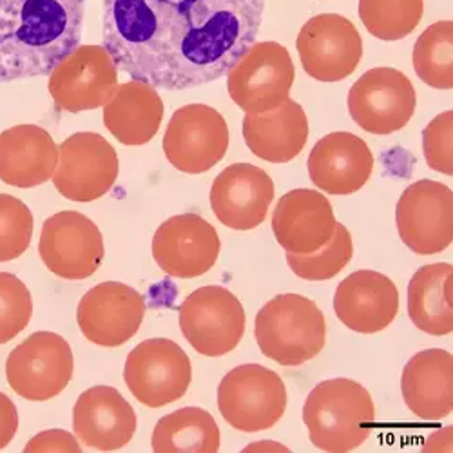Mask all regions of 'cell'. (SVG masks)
<instances>
[{
    "label": "cell",
    "instance_id": "26",
    "mask_svg": "<svg viewBox=\"0 0 453 453\" xmlns=\"http://www.w3.org/2000/svg\"><path fill=\"white\" fill-rule=\"evenodd\" d=\"M243 138L257 158L287 164L303 150L309 140L307 112L290 98L265 112H247Z\"/></svg>",
    "mask_w": 453,
    "mask_h": 453
},
{
    "label": "cell",
    "instance_id": "10",
    "mask_svg": "<svg viewBox=\"0 0 453 453\" xmlns=\"http://www.w3.org/2000/svg\"><path fill=\"white\" fill-rule=\"evenodd\" d=\"M119 171L117 150L102 134L74 133L60 143L58 164L51 180L64 198L88 203L111 191Z\"/></svg>",
    "mask_w": 453,
    "mask_h": 453
},
{
    "label": "cell",
    "instance_id": "39",
    "mask_svg": "<svg viewBox=\"0 0 453 453\" xmlns=\"http://www.w3.org/2000/svg\"><path fill=\"white\" fill-rule=\"evenodd\" d=\"M254 448H259V449H256V451H288L285 446L276 444V442H256V444L247 446L243 451H252Z\"/></svg>",
    "mask_w": 453,
    "mask_h": 453
},
{
    "label": "cell",
    "instance_id": "31",
    "mask_svg": "<svg viewBox=\"0 0 453 453\" xmlns=\"http://www.w3.org/2000/svg\"><path fill=\"white\" fill-rule=\"evenodd\" d=\"M423 10V0H359L365 27L381 41L404 39L421 22Z\"/></svg>",
    "mask_w": 453,
    "mask_h": 453
},
{
    "label": "cell",
    "instance_id": "37",
    "mask_svg": "<svg viewBox=\"0 0 453 453\" xmlns=\"http://www.w3.org/2000/svg\"><path fill=\"white\" fill-rule=\"evenodd\" d=\"M19 430V411L15 403L0 392V449H4Z\"/></svg>",
    "mask_w": 453,
    "mask_h": 453
},
{
    "label": "cell",
    "instance_id": "11",
    "mask_svg": "<svg viewBox=\"0 0 453 453\" xmlns=\"http://www.w3.org/2000/svg\"><path fill=\"white\" fill-rule=\"evenodd\" d=\"M352 120L370 134H392L406 127L415 112L418 95L411 81L394 67L363 73L349 91Z\"/></svg>",
    "mask_w": 453,
    "mask_h": 453
},
{
    "label": "cell",
    "instance_id": "23",
    "mask_svg": "<svg viewBox=\"0 0 453 453\" xmlns=\"http://www.w3.org/2000/svg\"><path fill=\"white\" fill-rule=\"evenodd\" d=\"M330 202L312 188H294L283 195L273 214V231L280 247L290 254L319 250L335 231Z\"/></svg>",
    "mask_w": 453,
    "mask_h": 453
},
{
    "label": "cell",
    "instance_id": "12",
    "mask_svg": "<svg viewBox=\"0 0 453 453\" xmlns=\"http://www.w3.org/2000/svg\"><path fill=\"white\" fill-rule=\"evenodd\" d=\"M39 254L55 276L82 281L102 267L104 236L91 218L77 211H62L44 221Z\"/></svg>",
    "mask_w": 453,
    "mask_h": 453
},
{
    "label": "cell",
    "instance_id": "18",
    "mask_svg": "<svg viewBox=\"0 0 453 453\" xmlns=\"http://www.w3.org/2000/svg\"><path fill=\"white\" fill-rule=\"evenodd\" d=\"M221 240L214 226L198 214L165 219L153 238L157 265L171 278L193 280L209 273L218 261Z\"/></svg>",
    "mask_w": 453,
    "mask_h": 453
},
{
    "label": "cell",
    "instance_id": "35",
    "mask_svg": "<svg viewBox=\"0 0 453 453\" xmlns=\"http://www.w3.org/2000/svg\"><path fill=\"white\" fill-rule=\"evenodd\" d=\"M451 122L453 112L446 111L437 119H434L423 131V150L428 167L446 176L453 174Z\"/></svg>",
    "mask_w": 453,
    "mask_h": 453
},
{
    "label": "cell",
    "instance_id": "34",
    "mask_svg": "<svg viewBox=\"0 0 453 453\" xmlns=\"http://www.w3.org/2000/svg\"><path fill=\"white\" fill-rule=\"evenodd\" d=\"M33 316V297L26 283L10 273H0V345L26 330Z\"/></svg>",
    "mask_w": 453,
    "mask_h": 453
},
{
    "label": "cell",
    "instance_id": "21",
    "mask_svg": "<svg viewBox=\"0 0 453 453\" xmlns=\"http://www.w3.org/2000/svg\"><path fill=\"white\" fill-rule=\"evenodd\" d=\"M73 432L91 449L117 451L136 434V411L117 388L98 385L74 403Z\"/></svg>",
    "mask_w": 453,
    "mask_h": 453
},
{
    "label": "cell",
    "instance_id": "2",
    "mask_svg": "<svg viewBox=\"0 0 453 453\" xmlns=\"http://www.w3.org/2000/svg\"><path fill=\"white\" fill-rule=\"evenodd\" d=\"M88 0H0V82L50 74L81 46Z\"/></svg>",
    "mask_w": 453,
    "mask_h": 453
},
{
    "label": "cell",
    "instance_id": "4",
    "mask_svg": "<svg viewBox=\"0 0 453 453\" xmlns=\"http://www.w3.org/2000/svg\"><path fill=\"white\" fill-rule=\"evenodd\" d=\"M254 335L261 354L281 366H301L321 354L326 343V319L312 299L280 294L256 316Z\"/></svg>",
    "mask_w": 453,
    "mask_h": 453
},
{
    "label": "cell",
    "instance_id": "8",
    "mask_svg": "<svg viewBox=\"0 0 453 453\" xmlns=\"http://www.w3.org/2000/svg\"><path fill=\"white\" fill-rule=\"evenodd\" d=\"M73 373V350L55 332L31 334L6 361L8 385L17 395L33 403L60 395L71 383Z\"/></svg>",
    "mask_w": 453,
    "mask_h": 453
},
{
    "label": "cell",
    "instance_id": "15",
    "mask_svg": "<svg viewBox=\"0 0 453 453\" xmlns=\"http://www.w3.org/2000/svg\"><path fill=\"white\" fill-rule=\"evenodd\" d=\"M48 89L62 111H93L115 96L119 67L104 46H79L50 73Z\"/></svg>",
    "mask_w": 453,
    "mask_h": 453
},
{
    "label": "cell",
    "instance_id": "1",
    "mask_svg": "<svg viewBox=\"0 0 453 453\" xmlns=\"http://www.w3.org/2000/svg\"><path fill=\"white\" fill-rule=\"evenodd\" d=\"M263 12L265 0H102L104 48L133 81L193 89L226 77Z\"/></svg>",
    "mask_w": 453,
    "mask_h": 453
},
{
    "label": "cell",
    "instance_id": "19",
    "mask_svg": "<svg viewBox=\"0 0 453 453\" xmlns=\"http://www.w3.org/2000/svg\"><path fill=\"white\" fill-rule=\"evenodd\" d=\"M274 200V181L261 167L233 164L212 181L211 207L233 231H252L265 221Z\"/></svg>",
    "mask_w": 453,
    "mask_h": 453
},
{
    "label": "cell",
    "instance_id": "33",
    "mask_svg": "<svg viewBox=\"0 0 453 453\" xmlns=\"http://www.w3.org/2000/svg\"><path fill=\"white\" fill-rule=\"evenodd\" d=\"M33 226V214L22 200L0 195V263L13 261L29 249Z\"/></svg>",
    "mask_w": 453,
    "mask_h": 453
},
{
    "label": "cell",
    "instance_id": "28",
    "mask_svg": "<svg viewBox=\"0 0 453 453\" xmlns=\"http://www.w3.org/2000/svg\"><path fill=\"white\" fill-rule=\"evenodd\" d=\"M451 263H432L421 267L408 283V318L428 335L453 332Z\"/></svg>",
    "mask_w": 453,
    "mask_h": 453
},
{
    "label": "cell",
    "instance_id": "25",
    "mask_svg": "<svg viewBox=\"0 0 453 453\" xmlns=\"http://www.w3.org/2000/svg\"><path fill=\"white\" fill-rule=\"evenodd\" d=\"M58 145L39 126L20 124L0 133V180L17 188H31L53 178Z\"/></svg>",
    "mask_w": 453,
    "mask_h": 453
},
{
    "label": "cell",
    "instance_id": "3",
    "mask_svg": "<svg viewBox=\"0 0 453 453\" xmlns=\"http://www.w3.org/2000/svg\"><path fill=\"white\" fill-rule=\"evenodd\" d=\"M375 404L357 381L335 377L319 383L303 406L311 442L326 453H350L372 435Z\"/></svg>",
    "mask_w": 453,
    "mask_h": 453
},
{
    "label": "cell",
    "instance_id": "38",
    "mask_svg": "<svg viewBox=\"0 0 453 453\" xmlns=\"http://www.w3.org/2000/svg\"><path fill=\"white\" fill-rule=\"evenodd\" d=\"M426 446L425 451H451V426L444 428L441 434H434Z\"/></svg>",
    "mask_w": 453,
    "mask_h": 453
},
{
    "label": "cell",
    "instance_id": "29",
    "mask_svg": "<svg viewBox=\"0 0 453 453\" xmlns=\"http://www.w3.org/2000/svg\"><path fill=\"white\" fill-rule=\"evenodd\" d=\"M150 446L157 453H216L221 446L219 428L203 408H180L157 423Z\"/></svg>",
    "mask_w": 453,
    "mask_h": 453
},
{
    "label": "cell",
    "instance_id": "17",
    "mask_svg": "<svg viewBox=\"0 0 453 453\" xmlns=\"http://www.w3.org/2000/svg\"><path fill=\"white\" fill-rule=\"evenodd\" d=\"M143 318V296L120 281L95 285L82 296L77 309V323L82 335L102 349H117L131 342Z\"/></svg>",
    "mask_w": 453,
    "mask_h": 453
},
{
    "label": "cell",
    "instance_id": "9",
    "mask_svg": "<svg viewBox=\"0 0 453 453\" xmlns=\"http://www.w3.org/2000/svg\"><path fill=\"white\" fill-rule=\"evenodd\" d=\"M162 145L174 169L185 174H203L223 160L229 149V127L214 107L188 104L174 111Z\"/></svg>",
    "mask_w": 453,
    "mask_h": 453
},
{
    "label": "cell",
    "instance_id": "22",
    "mask_svg": "<svg viewBox=\"0 0 453 453\" xmlns=\"http://www.w3.org/2000/svg\"><path fill=\"white\" fill-rule=\"evenodd\" d=\"M309 174L319 191L349 196L366 185L373 171V155L366 142L352 133L323 136L309 155Z\"/></svg>",
    "mask_w": 453,
    "mask_h": 453
},
{
    "label": "cell",
    "instance_id": "5",
    "mask_svg": "<svg viewBox=\"0 0 453 453\" xmlns=\"http://www.w3.org/2000/svg\"><path fill=\"white\" fill-rule=\"evenodd\" d=\"M221 418L234 430L257 434L276 426L287 410V388L281 377L261 365H240L218 387Z\"/></svg>",
    "mask_w": 453,
    "mask_h": 453
},
{
    "label": "cell",
    "instance_id": "6",
    "mask_svg": "<svg viewBox=\"0 0 453 453\" xmlns=\"http://www.w3.org/2000/svg\"><path fill=\"white\" fill-rule=\"evenodd\" d=\"M178 319L188 345L205 357H221L236 350L247 323L240 299L218 285L188 294L178 309Z\"/></svg>",
    "mask_w": 453,
    "mask_h": 453
},
{
    "label": "cell",
    "instance_id": "32",
    "mask_svg": "<svg viewBox=\"0 0 453 453\" xmlns=\"http://www.w3.org/2000/svg\"><path fill=\"white\" fill-rule=\"evenodd\" d=\"M354 256L352 234L343 223H335V231L328 243L311 254L287 252L290 271L307 281H326L342 273Z\"/></svg>",
    "mask_w": 453,
    "mask_h": 453
},
{
    "label": "cell",
    "instance_id": "14",
    "mask_svg": "<svg viewBox=\"0 0 453 453\" xmlns=\"http://www.w3.org/2000/svg\"><path fill=\"white\" fill-rule=\"evenodd\" d=\"M401 242L415 254L434 256L453 243V193L434 180L404 188L395 209Z\"/></svg>",
    "mask_w": 453,
    "mask_h": 453
},
{
    "label": "cell",
    "instance_id": "24",
    "mask_svg": "<svg viewBox=\"0 0 453 453\" xmlns=\"http://www.w3.org/2000/svg\"><path fill=\"white\" fill-rule=\"evenodd\" d=\"M401 392L408 410L423 421H441L453 411V356L430 349L404 366Z\"/></svg>",
    "mask_w": 453,
    "mask_h": 453
},
{
    "label": "cell",
    "instance_id": "36",
    "mask_svg": "<svg viewBox=\"0 0 453 453\" xmlns=\"http://www.w3.org/2000/svg\"><path fill=\"white\" fill-rule=\"evenodd\" d=\"M26 453H48V451H67L81 453L82 448L77 437L65 430H46L35 435L24 448Z\"/></svg>",
    "mask_w": 453,
    "mask_h": 453
},
{
    "label": "cell",
    "instance_id": "16",
    "mask_svg": "<svg viewBox=\"0 0 453 453\" xmlns=\"http://www.w3.org/2000/svg\"><path fill=\"white\" fill-rule=\"evenodd\" d=\"M296 48L305 73L319 82L345 81L363 58V41L354 22L335 13L307 20Z\"/></svg>",
    "mask_w": 453,
    "mask_h": 453
},
{
    "label": "cell",
    "instance_id": "20",
    "mask_svg": "<svg viewBox=\"0 0 453 453\" xmlns=\"http://www.w3.org/2000/svg\"><path fill=\"white\" fill-rule=\"evenodd\" d=\"M334 312L352 332L380 334L397 318L399 290L381 273L356 271L337 285Z\"/></svg>",
    "mask_w": 453,
    "mask_h": 453
},
{
    "label": "cell",
    "instance_id": "27",
    "mask_svg": "<svg viewBox=\"0 0 453 453\" xmlns=\"http://www.w3.org/2000/svg\"><path fill=\"white\" fill-rule=\"evenodd\" d=\"M164 111L157 88L131 81L120 84L115 96L104 105V126L122 145L140 147L157 136Z\"/></svg>",
    "mask_w": 453,
    "mask_h": 453
},
{
    "label": "cell",
    "instance_id": "13",
    "mask_svg": "<svg viewBox=\"0 0 453 453\" xmlns=\"http://www.w3.org/2000/svg\"><path fill=\"white\" fill-rule=\"evenodd\" d=\"M294 79V62L281 44L254 42L226 73V89L245 112H265L288 98Z\"/></svg>",
    "mask_w": 453,
    "mask_h": 453
},
{
    "label": "cell",
    "instance_id": "7",
    "mask_svg": "<svg viewBox=\"0 0 453 453\" xmlns=\"http://www.w3.org/2000/svg\"><path fill=\"white\" fill-rule=\"evenodd\" d=\"M124 381L138 403L162 408L187 394L193 383V365L171 339H145L127 356Z\"/></svg>",
    "mask_w": 453,
    "mask_h": 453
},
{
    "label": "cell",
    "instance_id": "30",
    "mask_svg": "<svg viewBox=\"0 0 453 453\" xmlns=\"http://www.w3.org/2000/svg\"><path fill=\"white\" fill-rule=\"evenodd\" d=\"M451 20L432 24L413 48V67L418 77L434 89L453 88Z\"/></svg>",
    "mask_w": 453,
    "mask_h": 453
}]
</instances>
